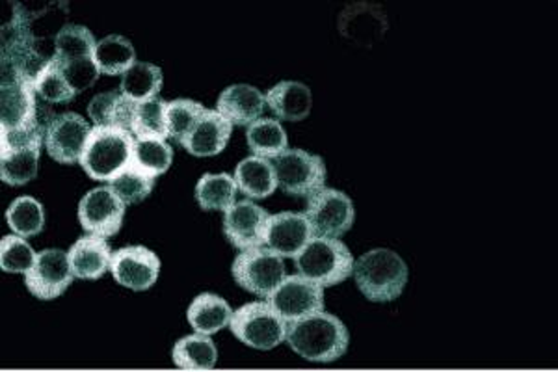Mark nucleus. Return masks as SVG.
I'll use <instances>...</instances> for the list:
<instances>
[{"label": "nucleus", "mask_w": 558, "mask_h": 372, "mask_svg": "<svg viewBox=\"0 0 558 372\" xmlns=\"http://www.w3.org/2000/svg\"><path fill=\"white\" fill-rule=\"evenodd\" d=\"M231 133L233 125L218 110L207 108L181 145L192 157H216L226 149Z\"/></svg>", "instance_id": "obj_18"}, {"label": "nucleus", "mask_w": 558, "mask_h": 372, "mask_svg": "<svg viewBox=\"0 0 558 372\" xmlns=\"http://www.w3.org/2000/svg\"><path fill=\"white\" fill-rule=\"evenodd\" d=\"M231 316H233L231 305L222 297L213 292H204L194 298V302L186 311V319L194 332L205 335H213L228 328Z\"/></svg>", "instance_id": "obj_23"}, {"label": "nucleus", "mask_w": 558, "mask_h": 372, "mask_svg": "<svg viewBox=\"0 0 558 372\" xmlns=\"http://www.w3.org/2000/svg\"><path fill=\"white\" fill-rule=\"evenodd\" d=\"M231 274L242 289L255 297L268 298L286 279L287 271L283 257H279L270 248L257 247L242 250L236 255Z\"/></svg>", "instance_id": "obj_8"}, {"label": "nucleus", "mask_w": 558, "mask_h": 372, "mask_svg": "<svg viewBox=\"0 0 558 372\" xmlns=\"http://www.w3.org/2000/svg\"><path fill=\"white\" fill-rule=\"evenodd\" d=\"M305 216L312 224L315 237L341 239L354 226V202L341 190L324 187L307 197Z\"/></svg>", "instance_id": "obj_9"}, {"label": "nucleus", "mask_w": 558, "mask_h": 372, "mask_svg": "<svg viewBox=\"0 0 558 372\" xmlns=\"http://www.w3.org/2000/svg\"><path fill=\"white\" fill-rule=\"evenodd\" d=\"M125 205L110 187H97L78 203V221L84 231L102 239L120 233Z\"/></svg>", "instance_id": "obj_11"}, {"label": "nucleus", "mask_w": 558, "mask_h": 372, "mask_svg": "<svg viewBox=\"0 0 558 372\" xmlns=\"http://www.w3.org/2000/svg\"><path fill=\"white\" fill-rule=\"evenodd\" d=\"M34 89L47 103L73 101L78 95L75 89L71 88V84L65 81V76L62 75V71H60L54 60L47 63L45 70L39 73Z\"/></svg>", "instance_id": "obj_38"}, {"label": "nucleus", "mask_w": 558, "mask_h": 372, "mask_svg": "<svg viewBox=\"0 0 558 372\" xmlns=\"http://www.w3.org/2000/svg\"><path fill=\"white\" fill-rule=\"evenodd\" d=\"M38 253L20 235H7L0 240V266L8 274H26Z\"/></svg>", "instance_id": "obj_37"}, {"label": "nucleus", "mask_w": 558, "mask_h": 372, "mask_svg": "<svg viewBox=\"0 0 558 372\" xmlns=\"http://www.w3.org/2000/svg\"><path fill=\"white\" fill-rule=\"evenodd\" d=\"M75 274L71 268L70 255L64 250L49 248L36 255L33 268L25 274L26 289L39 300H54L62 297L73 284Z\"/></svg>", "instance_id": "obj_10"}, {"label": "nucleus", "mask_w": 558, "mask_h": 372, "mask_svg": "<svg viewBox=\"0 0 558 372\" xmlns=\"http://www.w3.org/2000/svg\"><path fill=\"white\" fill-rule=\"evenodd\" d=\"M386 13L380 7L360 2L347 8L339 17V31L344 38L360 45H373L386 34Z\"/></svg>", "instance_id": "obj_20"}, {"label": "nucleus", "mask_w": 558, "mask_h": 372, "mask_svg": "<svg viewBox=\"0 0 558 372\" xmlns=\"http://www.w3.org/2000/svg\"><path fill=\"white\" fill-rule=\"evenodd\" d=\"M94 62H96L99 73L105 75H123L129 68L136 63V51L133 44L123 36L112 34L97 41L96 52H94Z\"/></svg>", "instance_id": "obj_29"}, {"label": "nucleus", "mask_w": 558, "mask_h": 372, "mask_svg": "<svg viewBox=\"0 0 558 372\" xmlns=\"http://www.w3.org/2000/svg\"><path fill=\"white\" fill-rule=\"evenodd\" d=\"M265 99L279 120L302 121L312 112V89L296 81L276 84L274 88L268 89Z\"/></svg>", "instance_id": "obj_22"}, {"label": "nucleus", "mask_w": 558, "mask_h": 372, "mask_svg": "<svg viewBox=\"0 0 558 372\" xmlns=\"http://www.w3.org/2000/svg\"><path fill=\"white\" fill-rule=\"evenodd\" d=\"M235 177L229 173H205L196 184V202L204 211H228L236 202Z\"/></svg>", "instance_id": "obj_28"}, {"label": "nucleus", "mask_w": 558, "mask_h": 372, "mask_svg": "<svg viewBox=\"0 0 558 372\" xmlns=\"http://www.w3.org/2000/svg\"><path fill=\"white\" fill-rule=\"evenodd\" d=\"M265 103H267L265 95L255 86L233 84L223 89L216 107L231 125L247 127L259 120L265 110Z\"/></svg>", "instance_id": "obj_19"}, {"label": "nucleus", "mask_w": 558, "mask_h": 372, "mask_svg": "<svg viewBox=\"0 0 558 372\" xmlns=\"http://www.w3.org/2000/svg\"><path fill=\"white\" fill-rule=\"evenodd\" d=\"M89 131L92 127L86 123L83 116L76 112L54 116L47 127V136H45V147L49 157L54 158L60 165L81 163Z\"/></svg>", "instance_id": "obj_14"}, {"label": "nucleus", "mask_w": 558, "mask_h": 372, "mask_svg": "<svg viewBox=\"0 0 558 372\" xmlns=\"http://www.w3.org/2000/svg\"><path fill=\"white\" fill-rule=\"evenodd\" d=\"M236 187L252 200H265L278 189L276 171L267 158L247 157L239 163L235 170Z\"/></svg>", "instance_id": "obj_24"}, {"label": "nucleus", "mask_w": 558, "mask_h": 372, "mask_svg": "<svg viewBox=\"0 0 558 372\" xmlns=\"http://www.w3.org/2000/svg\"><path fill=\"white\" fill-rule=\"evenodd\" d=\"M47 129L2 131L0 136V179L10 187H23L38 176L39 152L45 144Z\"/></svg>", "instance_id": "obj_5"}, {"label": "nucleus", "mask_w": 558, "mask_h": 372, "mask_svg": "<svg viewBox=\"0 0 558 372\" xmlns=\"http://www.w3.org/2000/svg\"><path fill=\"white\" fill-rule=\"evenodd\" d=\"M165 84V75L159 65L149 62H136L121 76V94L134 103L157 99Z\"/></svg>", "instance_id": "obj_27"}, {"label": "nucleus", "mask_w": 558, "mask_h": 372, "mask_svg": "<svg viewBox=\"0 0 558 372\" xmlns=\"http://www.w3.org/2000/svg\"><path fill=\"white\" fill-rule=\"evenodd\" d=\"M71 268L75 278L78 279H99L110 271V261H112V250L107 239L88 235L83 239L76 240L71 247L70 252Z\"/></svg>", "instance_id": "obj_21"}, {"label": "nucleus", "mask_w": 558, "mask_h": 372, "mask_svg": "<svg viewBox=\"0 0 558 372\" xmlns=\"http://www.w3.org/2000/svg\"><path fill=\"white\" fill-rule=\"evenodd\" d=\"M136 105L138 103L131 101L120 89H114L96 95L88 105V115L96 125L120 127L131 131Z\"/></svg>", "instance_id": "obj_25"}, {"label": "nucleus", "mask_w": 558, "mask_h": 372, "mask_svg": "<svg viewBox=\"0 0 558 372\" xmlns=\"http://www.w3.org/2000/svg\"><path fill=\"white\" fill-rule=\"evenodd\" d=\"M96 36L83 25H68L58 34L54 58L62 62L94 58Z\"/></svg>", "instance_id": "obj_33"}, {"label": "nucleus", "mask_w": 558, "mask_h": 372, "mask_svg": "<svg viewBox=\"0 0 558 372\" xmlns=\"http://www.w3.org/2000/svg\"><path fill=\"white\" fill-rule=\"evenodd\" d=\"M408 265L399 253L387 248H376L363 253L354 263L357 289L371 302H393L408 284Z\"/></svg>", "instance_id": "obj_2"}, {"label": "nucleus", "mask_w": 558, "mask_h": 372, "mask_svg": "<svg viewBox=\"0 0 558 372\" xmlns=\"http://www.w3.org/2000/svg\"><path fill=\"white\" fill-rule=\"evenodd\" d=\"M7 221L13 233L20 235L23 239L36 237L45 228L44 205L33 196L17 197L7 208Z\"/></svg>", "instance_id": "obj_31"}, {"label": "nucleus", "mask_w": 558, "mask_h": 372, "mask_svg": "<svg viewBox=\"0 0 558 372\" xmlns=\"http://www.w3.org/2000/svg\"><path fill=\"white\" fill-rule=\"evenodd\" d=\"M110 189L114 190L116 194L128 205H134V203L144 202L146 197L151 196L153 189H155V177L146 173L138 165H134V160H131L128 168H123L110 181Z\"/></svg>", "instance_id": "obj_32"}, {"label": "nucleus", "mask_w": 558, "mask_h": 372, "mask_svg": "<svg viewBox=\"0 0 558 372\" xmlns=\"http://www.w3.org/2000/svg\"><path fill=\"white\" fill-rule=\"evenodd\" d=\"M133 160L134 165H138L149 176H162L172 166V145L160 139H136Z\"/></svg>", "instance_id": "obj_34"}, {"label": "nucleus", "mask_w": 558, "mask_h": 372, "mask_svg": "<svg viewBox=\"0 0 558 372\" xmlns=\"http://www.w3.org/2000/svg\"><path fill=\"white\" fill-rule=\"evenodd\" d=\"M110 272L121 287L142 292L157 284L160 276V259L146 247H123L112 253Z\"/></svg>", "instance_id": "obj_13"}, {"label": "nucleus", "mask_w": 558, "mask_h": 372, "mask_svg": "<svg viewBox=\"0 0 558 372\" xmlns=\"http://www.w3.org/2000/svg\"><path fill=\"white\" fill-rule=\"evenodd\" d=\"M247 147L252 149L255 157L274 158L283 153L289 145L286 129L278 120L259 118L246 131Z\"/></svg>", "instance_id": "obj_30"}, {"label": "nucleus", "mask_w": 558, "mask_h": 372, "mask_svg": "<svg viewBox=\"0 0 558 372\" xmlns=\"http://www.w3.org/2000/svg\"><path fill=\"white\" fill-rule=\"evenodd\" d=\"M279 189L289 196L310 197L326 187L324 158L304 149H289L272 158Z\"/></svg>", "instance_id": "obj_7"}, {"label": "nucleus", "mask_w": 558, "mask_h": 372, "mask_svg": "<svg viewBox=\"0 0 558 372\" xmlns=\"http://www.w3.org/2000/svg\"><path fill=\"white\" fill-rule=\"evenodd\" d=\"M313 228L307 216L302 213H279L270 215L267 224L265 244L279 257L294 259L313 239Z\"/></svg>", "instance_id": "obj_17"}, {"label": "nucleus", "mask_w": 558, "mask_h": 372, "mask_svg": "<svg viewBox=\"0 0 558 372\" xmlns=\"http://www.w3.org/2000/svg\"><path fill=\"white\" fill-rule=\"evenodd\" d=\"M36 95L38 94L33 84L13 76H2V97H0L2 131H17V129L39 125V123H51L52 120L39 118Z\"/></svg>", "instance_id": "obj_16"}, {"label": "nucleus", "mask_w": 558, "mask_h": 372, "mask_svg": "<svg viewBox=\"0 0 558 372\" xmlns=\"http://www.w3.org/2000/svg\"><path fill=\"white\" fill-rule=\"evenodd\" d=\"M354 257L343 240L313 237L294 257L300 274L320 285L323 289L343 284L354 274Z\"/></svg>", "instance_id": "obj_4"}, {"label": "nucleus", "mask_w": 558, "mask_h": 372, "mask_svg": "<svg viewBox=\"0 0 558 372\" xmlns=\"http://www.w3.org/2000/svg\"><path fill=\"white\" fill-rule=\"evenodd\" d=\"M172 360L183 371H213L218 350L209 335H186L173 345Z\"/></svg>", "instance_id": "obj_26"}, {"label": "nucleus", "mask_w": 558, "mask_h": 372, "mask_svg": "<svg viewBox=\"0 0 558 372\" xmlns=\"http://www.w3.org/2000/svg\"><path fill=\"white\" fill-rule=\"evenodd\" d=\"M229 328L239 341L255 350H272L286 341V319L268 302L244 303L231 316Z\"/></svg>", "instance_id": "obj_6"}, {"label": "nucleus", "mask_w": 558, "mask_h": 372, "mask_svg": "<svg viewBox=\"0 0 558 372\" xmlns=\"http://www.w3.org/2000/svg\"><path fill=\"white\" fill-rule=\"evenodd\" d=\"M268 218L267 208L259 207L257 203L250 200L235 202L223 215V235L239 250L263 247Z\"/></svg>", "instance_id": "obj_15"}, {"label": "nucleus", "mask_w": 558, "mask_h": 372, "mask_svg": "<svg viewBox=\"0 0 558 372\" xmlns=\"http://www.w3.org/2000/svg\"><path fill=\"white\" fill-rule=\"evenodd\" d=\"M286 341L304 360L331 363L349 350L350 335L339 316L323 310L287 322Z\"/></svg>", "instance_id": "obj_1"}, {"label": "nucleus", "mask_w": 558, "mask_h": 372, "mask_svg": "<svg viewBox=\"0 0 558 372\" xmlns=\"http://www.w3.org/2000/svg\"><path fill=\"white\" fill-rule=\"evenodd\" d=\"M166 105L168 103L162 101L160 97L136 105L133 125H131V133L134 134V139H168Z\"/></svg>", "instance_id": "obj_35"}, {"label": "nucleus", "mask_w": 558, "mask_h": 372, "mask_svg": "<svg viewBox=\"0 0 558 372\" xmlns=\"http://www.w3.org/2000/svg\"><path fill=\"white\" fill-rule=\"evenodd\" d=\"M134 134L120 127H92L81 166L96 181H112L133 160Z\"/></svg>", "instance_id": "obj_3"}, {"label": "nucleus", "mask_w": 558, "mask_h": 372, "mask_svg": "<svg viewBox=\"0 0 558 372\" xmlns=\"http://www.w3.org/2000/svg\"><path fill=\"white\" fill-rule=\"evenodd\" d=\"M267 302L278 311L286 322L324 310V289L302 274L286 276V279L272 290Z\"/></svg>", "instance_id": "obj_12"}, {"label": "nucleus", "mask_w": 558, "mask_h": 372, "mask_svg": "<svg viewBox=\"0 0 558 372\" xmlns=\"http://www.w3.org/2000/svg\"><path fill=\"white\" fill-rule=\"evenodd\" d=\"M207 108L202 103L192 99H173L166 105V127H168V139L175 142H183L192 129L196 127L197 120L205 115Z\"/></svg>", "instance_id": "obj_36"}]
</instances>
